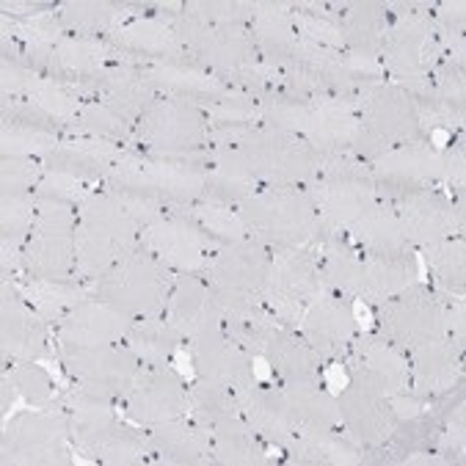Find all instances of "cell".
Returning a JSON list of instances; mask_svg holds the SVG:
<instances>
[{
    "label": "cell",
    "mask_w": 466,
    "mask_h": 466,
    "mask_svg": "<svg viewBox=\"0 0 466 466\" xmlns=\"http://www.w3.org/2000/svg\"><path fill=\"white\" fill-rule=\"evenodd\" d=\"M213 168L248 179L265 188H301L320 177L323 157L299 136L257 125L240 144L227 149H208Z\"/></svg>",
    "instance_id": "6da1fadb"
},
{
    "label": "cell",
    "mask_w": 466,
    "mask_h": 466,
    "mask_svg": "<svg viewBox=\"0 0 466 466\" xmlns=\"http://www.w3.org/2000/svg\"><path fill=\"white\" fill-rule=\"evenodd\" d=\"M259 125L304 138L323 160L348 155L359 130L353 100L337 95H296L279 88L259 100Z\"/></svg>",
    "instance_id": "7a4b0ae2"
},
{
    "label": "cell",
    "mask_w": 466,
    "mask_h": 466,
    "mask_svg": "<svg viewBox=\"0 0 466 466\" xmlns=\"http://www.w3.org/2000/svg\"><path fill=\"white\" fill-rule=\"evenodd\" d=\"M210 168L213 166L208 155L182 160V157H160V155L127 149V155L108 174L106 188L144 197L160 202L163 208H185V205L205 202Z\"/></svg>",
    "instance_id": "3957f363"
},
{
    "label": "cell",
    "mask_w": 466,
    "mask_h": 466,
    "mask_svg": "<svg viewBox=\"0 0 466 466\" xmlns=\"http://www.w3.org/2000/svg\"><path fill=\"white\" fill-rule=\"evenodd\" d=\"M141 227L125 213L108 191H88L77 205V243H75V279L95 282L114 262L133 251L141 240Z\"/></svg>",
    "instance_id": "277c9868"
},
{
    "label": "cell",
    "mask_w": 466,
    "mask_h": 466,
    "mask_svg": "<svg viewBox=\"0 0 466 466\" xmlns=\"http://www.w3.org/2000/svg\"><path fill=\"white\" fill-rule=\"evenodd\" d=\"M353 108L359 116V130L348 152L367 166L400 144L425 138L409 91L392 80L361 88L353 97Z\"/></svg>",
    "instance_id": "5b68a950"
},
{
    "label": "cell",
    "mask_w": 466,
    "mask_h": 466,
    "mask_svg": "<svg viewBox=\"0 0 466 466\" xmlns=\"http://www.w3.org/2000/svg\"><path fill=\"white\" fill-rule=\"evenodd\" d=\"M235 210L246 224L248 238L259 240L270 251L307 248L320 229V213L309 191L293 188V185L259 188Z\"/></svg>",
    "instance_id": "8992f818"
},
{
    "label": "cell",
    "mask_w": 466,
    "mask_h": 466,
    "mask_svg": "<svg viewBox=\"0 0 466 466\" xmlns=\"http://www.w3.org/2000/svg\"><path fill=\"white\" fill-rule=\"evenodd\" d=\"M171 270L141 243L91 282V296L103 299L133 320L160 318L171 290Z\"/></svg>",
    "instance_id": "52a82bcc"
},
{
    "label": "cell",
    "mask_w": 466,
    "mask_h": 466,
    "mask_svg": "<svg viewBox=\"0 0 466 466\" xmlns=\"http://www.w3.org/2000/svg\"><path fill=\"white\" fill-rule=\"evenodd\" d=\"M66 414L72 422V441L80 452L114 466H133L147 461V439L116 417L111 400L75 390L66 400Z\"/></svg>",
    "instance_id": "ba28073f"
},
{
    "label": "cell",
    "mask_w": 466,
    "mask_h": 466,
    "mask_svg": "<svg viewBox=\"0 0 466 466\" xmlns=\"http://www.w3.org/2000/svg\"><path fill=\"white\" fill-rule=\"evenodd\" d=\"M431 12L433 6L417 4L409 15L392 17L381 39V66L403 88L428 83L433 66L444 58Z\"/></svg>",
    "instance_id": "9c48e42d"
},
{
    "label": "cell",
    "mask_w": 466,
    "mask_h": 466,
    "mask_svg": "<svg viewBox=\"0 0 466 466\" xmlns=\"http://www.w3.org/2000/svg\"><path fill=\"white\" fill-rule=\"evenodd\" d=\"M309 197L326 227L348 232L379 202V188L367 163L350 155H334L323 160L320 177L309 185Z\"/></svg>",
    "instance_id": "30bf717a"
},
{
    "label": "cell",
    "mask_w": 466,
    "mask_h": 466,
    "mask_svg": "<svg viewBox=\"0 0 466 466\" xmlns=\"http://www.w3.org/2000/svg\"><path fill=\"white\" fill-rule=\"evenodd\" d=\"M208 119L205 111L188 100L160 97L133 127V144L147 155L194 160L208 155Z\"/></svg>",
    "instance_id": "8fae6325"
},
{
    "label": "cell",
    "mask_w": 466,
    "mask_h": 466,
    "mask_svg": "<svg viewBox=\"0 0 466 466\" xmlns=\"http://www.w3.org/2000/svg\"><path fill=\"white\" fill-rule=\"evenodd\" d=\"M77 208L39 202L34 229L23 248V270L34 282H72Z\"/></svg>",
    "instance_id": "7c38bea8"
},
{
    "label": "cell",
    "mask_w": 466,
    "mask_h": 466,
    "mask_svg": "<svg viewBox=\"0 0 466 466\" xmlns=\"http://www.w3.org/2000/svg\"><path fill=\"white\" fill-rule=\"evenodd\" d=\"M171 28L185 53L224 83L259 58L248 25H213L179 9L171 17Z\"/></svg>",
    "instance_id": "4fadbf2b"
},
{
    "label": "cell",
    "mask_w": 466,
    "mask_h": 466,
    "mask_svg": "<svg viewBox=\"0 0 466 466\" xmlns=\"http://www.w3.org/2000/svg\"><path fill=\"white\" fill-rule=\"evenodd\" d=\"M61 367L72 376L77 390L106 400H127L144 364L127 345H61Z\"/></svg>",
    "instance_id": "5bb4252c"
},
{
    "label": "cell",
    "mask_w": 466,
    "mask_h": 466,
    "mask_svg": "<svg viewBox=\"0 0 466 466\" xmlns=\"http://www.w3.org/2000/svg\"><path fill=\"white\" fill-rule=\"evenodd\" d=\"M326 290L329 288L315 254L309 248H288L273 254V265L259 299L279 318V323L299 331L304 307L320 299Z\"/></svg>",
    "instance_id": "9a60e30c"
},
{
    "label": "cell",
    "mask_w": 466,
    "mask_h": 466,
    "mask_svg": "<svg viewBox=\"0 0 466 466\" xmlns=\"http://www.w3.org/2000/svg\"><path fill=\"white\" fill-rule=\"evenodd\" d=\"M334 395L339 409V428L356 447L367 452L390 444L392 431L398 425L390 392L364 379L361 372H350L348 381Z\"/></svg>",
    "instance_id": "2e32d148"
},
{
    "label": "cell",
    "mask_w": 466,
    "mask_h": 466,
    "mask_svg": "<svg viewBox=\"0 0 466 466\" xmlns=\"http://www.w3.org/2000/svg\"><path fill=\"white\" fill-rule=\"evenodd\" d=\"M141 246L152 251L168 270L177 273H205L218 243L205 227L182 208H171L157 221L141 229Z\"/></svg>",
    "instance_id": "e0dca14e"
},
{
    "label": "cell",
    "mask_w": 466,
    "mask_h": 466,
    "mask_svg": "<svg viewBox=\"0 0 466 466\" xmlns=\"http://www.w3.org/2000/svg\"><path fill=\"white\" fill-rule=\"evenodd\" d=\"M72 422L69 414L42 406L39 411H23L4 433V461L20 466H53L69 463Z\"/></svg>",
    "instance_id": "ac0fdd59"
},
{
    "label": "cell",
    "mask_w": 466,
    "mask_h": 466,
    "mask_svg": "<svg viewBox=\"0 0 466 466\" xmlns=\"http://www.w3.org/2000/svg\"><path fill=\"white\" fill-rule=\"evenodd\" d=\"M379 334L390 339L403 356L414 348L447 334V309L439 293L422 285L379 304Z\"/></svg>",
    "instance_id": "d6986e66"
},
{
    "label": "cell",
    "mask_w": 466,
    "mask_h": 466,
    "mask_svg": "<svg viewBox=\"0 0 466 466\" xmlns=\"http://www.w3.org/2000/svg\"><path fill=\"white\" fill-rule=\"evenodd\" d=\"M185 345H188L191 370L197 372L199 381L218 384V387L229 390L232 395H238L246 387H251L254 381H259L257 356L248 353L240 342H235L227 334V329L208 331Z\"/></svg>",
    "instance_id": "ffe728a7"
},
{
    "label": "cell",
    "mask_w": 466,
    "mask_h": 466,
    "mask_svg": "<svg viewBox=\"0 0 466 466\" xmlns=\"http://www.w3.org/2000/svg\"><path fill=\"white\" fill-rule=\"evenodd\" d=\"M191 411V392L185 387L182 372L171 364L144 367L127 395V420L138 428H155L179 420Z\"/></svg>",
    "instance_id": "44dd1931"
},
{
    "label": "cell",
    "mask_w": 466,
    "mask_h": 466,
    "mask_svg": "<svg viewBox=\"0 0 466 466\" xmlns=\"http://www.w3.org/2000/svg\"><path fill=\"white\" fill-rule=\"evenodd\" d=\"M359 331L361 326H359L353 301L342 296H331V293H323L320 299L307 304L299 320V334L323 361L345 359Z\"/></svg>",
    "instance_id": "7402d4cb"
},
{
    "label": "cell",
    "mask_w": 466,
    "mask_h": 466,
    "mask_svg": "<svg viewBox=\"0 0 466 466\" xmlns=\"http://www.w3.org/2000/svg\"><path fill=\"white\" fill-rule=\"evenodd\" d=\"M0 342L4 359L12 364L39 361L47 353V320L12 285V279L0 282Z\"/></svg>",
    "instance_id": "603a6c76"
},
{
    "label": "cell",
    "mask_w": 466,
    "mask_h": 466,
    "mask_svg": "<svg viewBox=\"0 0 466 466\" xmlns=\"http://www.w3.org/2000/svg\"><path fill=\"white\" fill-rule=\"evenodd\" d=\"M370 174L376 177V182L387 185H409V188H433L436 182H447L450 171V147H439L433 141H409L379 160H372Z\"/></svg>",
    "instance_id": "cb8c5ba5"
},
{
    "label": "cell",
    "mask_w": 466,
    "mask_h": 466,
    "mask_svg": "<svg viewBox=\"0 0 466 466\" xmlns=\"http://www.w3.org/2000/svg\"><path fill=\"white\" fill-rule=\"evenodd\" d=\"M106 39L125 56V64H133V66L197 64L179 45V39L171 28V20H166L160 15L133 17L130 23H125Z\"/></svg>",
    "instance_id": "d4e9b609"
},
{
    "label": "cell",
    "mask_w": 466,
    "mask_h": 466,
    "mask_svg": "<svg viewBox=\"0 0 466 466\" xmlns=\"http://www.w3.org/2000/svg\"><path fill=\"white\" fill-rule=\"evenodd\" d=\"M398 213L409 248H425L458 232L455 205L436 188H411L390 202Z\"/></svg>",
    "instance_id": "484cf974"
},
{
    "label": "cell",
    "mask_w": 466,
    "mask_h": 466,
    "mask_svg": "<svg viewBox=\"0 0 466 466\" xmlns=\"http://www.w3.org/2000/svg\"><path fill=\"white\" fill-rule=\"evenodd\" d=\"M72 88H80L86 95H95L100 103L114 108L130 125L138 122L160 100V95L149 86L144 69L133 66V64H108L95 77L80 80Z\"/></svg>",
    "instance_id": "4316f807"
},
{
    "label": "cell",
    "mask_w": 466,
    "mask_h": 466,
    "mask_svg": "<svg viewBox=\"0 0 466 466\" xmlns=\"http://www.w3.org/2000/svg\"><path fill=\"white\" fill-rule=\"evenodd\" d=\"M270 265H273L270 248L254 238H243V240L216 248V254L205 270V279L210 285L224 288V290L262 296Z\"/></svg>",
    "instance_id": "83f0119b"
},
{
    "label": "cell",
    "mask_w": 466,
    "mask_h": 466,
    "mask_svg": "<svg viewBox=\"0 0 466 466\" xmlns=\"http://www.w3.org/2000/svg\"><path fill=\"white\" fill-rule=\"evenodd\" d=\"M166 320L182 337V342H191L208 331L224 329L221 312L213 299V285L199 273H177L168 299H166Z\"/></svg>",
    "instance_id": "f1b7e54d"
},
{
    "label": "cell",
    "mask_w": 466,
    "mask_h": 466,
    "mask_svg": "<svg viewBox=\"0 0 466 466\" xmlns=\"http://www.w3.org/2000/svg\"><path fill=\"white\" fill-rule=\"evenodd\" d=\"M409 361V381L411 395L420 400H439L461 384L463 376V345H458L450 334L431 339L411 353H406Z\"/></svg>",
    "instance_id": "f546056e"
},
{
    "label": "cell",
    "mask_w": 466,
    "mask_h": 466,
    "mask_svg": "<svg viewBox=\"0 0 466 466\" xmlns=\"http://www.w3.org/2000/svg\"><path fill=\"white\" fill-rule=\"evenodd\" d=\"M133 323L136 320L130 315L119 312L97 296H88L58 320L56 334L61 345H116L127 339Z\"/></svg>",
    "instance_id": "4dcf8cb0"
},
{
    "label": "cell",
    "mask_w": 466,
    "mask_h": 466,
    "mask_svg": "<svg viewBox=\"0 0 466 466\" xmlns=\"http://www.w3.org/2000/svg\"><path fill=\"white\" fill-rule=\"evenodd\" d=\"M127 155L125 147L106 141V138H91V136H72L61 138V144L42 157V166L56 174L75 177L80 182H97L108 179V174L116 168V163Z\"/></svg>",
    "instance_id": "1f68e13d"
},
{
    "label": "cell",
    "mask_w": 466,
    "mask_h": 466,
    "mask_svg": "<svg viewBox=\"0 0 466 466\" xmlns=\"http://www.w3.org/2000/svg\"><path fill=\"white\" fill-rule=\"evenodd\" d=\"M350 372H361L364 379L379 384L384 392L406 395L411 390L409 381V361L406 356L381 334H367L359 331V337L350 342Z\"/></svg>",
    "instance_id": "d6a6232c"
},
{
    "label": "cell",
    "mask_w": 466,
    "mask_h": 466,
    "mask_svg": "<svg viewBox=\"0 0 466 466\" xmlns=\"http://www.w3.org/2000/svg\"><path fill=\"white\" fill-rule=\"evenodd\" d=\"M141 69L157 95L188 100L199 108L227 97L232 91V86H227L221 77L210 75L199 64H152Z\"/></svg>",
    "instance_id": "836d02e7"
},
{
    "label": "cell",
    "mask_w": 466,
    "mask_h": 466,
    "mask_svg": "<svg viewBox=\"0 0 466 466\" xmlns=\"http://www.w3.org/2000/svg\"><path fill=\"white\" fill-rule=\"evenodd\" d=\"M149 452L157 455L160 463H213V431L205 422H188L185 417L149 428L147 433Z\"/></svg>",
    "instance_id": "e575fe53"
},
{
    "label": "cell",
    "mask_w": 466,
    "mask_h": 466,
    "mask_svg": "<svg viewBox=\"0 0 466 466\" xmlns=\"http://www.w3.org/2000/svg\"><path fill=\"white\" fill-rule=\"evenodd\" d=\"M238 400V409L243 414V420L251 425V431L273 444V447H282L293 439V433L299 431L288 406H285V398L279 392V387H268L262 381H254L251 387H246L243 392L235 395Z\"/></svg>",
    "instance_id": "d590c367"
},
{
    "label": "cell",
    "mask_w": 466,
    "mask_h": 466,
    "mask_svg": "<svg viewBox=\"0 0 466 466\" xmlns=\"http://www.w3.org/2000/svg\"><path fill=\"white\" fill-rule=\"evenodd\" d=\"M420 285V265L414 248L398 254H367L364 257V290L361 301L384 304Z\"/></svg>",
    "instance_id": "8d00e7d4"
},
{
    "label": "cell",
    "mask_w": 466,
    "mask_h": 466,
    "mask_svg": "<svg viewBox=\"0 0 466 466\" xmlns=\"http://www.w3.org/2000/svg\"><path fill=\"white\" fill-rule=\"evenodd\" d=\"M285 452L293 463L315 466H356L367 461L364 450L345 433H337V428H299L285 444Z\"/></svg>",
    "instance_id": "74e56055"
},
{
    "label": "cell",
    "mask_w": 466,
    "mask_h": 466,
    "mask_svg": "<svg viewBox=\"0 0 466 466\" xmlns=\"http://www.w3.org/2000/svg\"><path fill=\"white\" fill-rule=\"evenodd\" d=\"M133 12H149L141 4H111V0H75L58 6V20L72 36H100L106 39L116 28L133 20Z\"/></svg>",
    "instance_id": "f35d334b"
},
{
    "label": "cell",
    "mask_w": 466,
    "mask_h": 466,
    "mask_svg": "<svg viewBox=\"0 0 466 466\" xmlns=\"http://www.w3.org/2000/svg\"><path fill=\"white\" fill-rule=\"evenodd\" d=\"M339 28L345 53L353 58L381 61V39L390 25L387 4H339Z\"/></svg>",
    "instance_id": "ab89813d"
},
{
    "label": "cell",
    "mask_w": 466,
    "mask_h": 466,
    "mask_svg": "<svg viewBox=\"0 0 466 466\" xmlns=\"http://www.w3.org/2000/svg\"><path fill=\"white\" fill-rule=\"evenodd\" d=\"M56 58H58V66H61L69 88L75 83H80V80L95 77L108 64H125V56L108 39H100V36H72V34H66L56 45Z\"/></svg>",
    "instance_id": "60d3db41"
},
{
    "label": "cell",
    "mask_w": 466,
    "mask_h": 466,
    "mask_svg": "<svg viewBox=\"0 0 466 466\" xmlns=\"http://www.w3.org/2000/svg\"><path fill=\"white\" fill-rule=\"evenodd\" d=\"M279 392L285 398V406H288L296 428H337L339 431L337 395L329 392L320 384V379L282 381Z\"/></svg>",
    "instance_id": "b9f144b4"
},
{
    "label": "cell",
    "mask_w": 466,
    "mask_h": 466,
    "mask_svg": "<svg viewBox=\"0 0 466 466\" xmlns=\"http://www.w3.org/2000/svg\"><path fill=\"white\" fill-rule=\"evenodd\" d=\"M213 431V463L227 466H254L265 463L262 439L251 431L240 411H232L210 425Z\"/></svg>",
    "instance_id": "7bdbcfd3"
},
{
    "label": "cell",
    "mask_w": 466,
    "mask_h": 466,
    "mask_svg": "<svg viewBox=\"0 0 466 466\" xmlns=\"http://www.w3.org/2000/svg\"><path fill=\"white\" fill-rule=\"evenodd\" d=\"M359 251L367 254H398V251H409V243L403 238L398 213L390 202L379 199L372 205L348 232H345Z\"/></svg>",
    "instance_id": "ee69618b"
},
{
    "label": "cell",
    "mask_w": 466,
    "mask_h": 466,
    "mask_svg": "<svg viewBox=\"0 0 466 466\" xmlns=\"http://www.w3.org/2000/svg\"><path fill=\"white\" fill-rule=\"evenodd\" d=\"M125 345L138 356L144 367H166L182 348V337L166 318L136 320Z\"/></svg>",
    "instance_id": "f6af8a7d"
},
{
    "label": "cell",
    "mask_w": 466,
    "mask_h": 466,
    "mask_svg": "<svg viewBox=\"0 0 466 466\" xmlns=\"http://www.w3.org/2000/svg\"><path fill=\"white\" fill-rule=\"evenodd\" d=\"M17 100H28L34 106H39L42 111H47L64 130L75 133V125H77V114H80V103L72 88L56 77H47L42 72H34L28 77V83L23 86L20 97Z\"/></svg>",
    "instance_id": "bcb514c9"
},
{
    "label": "cell",
    "mask_w": 466,
    "mask_h": 466,
    "mask_svg": "<svg viewBox=\"0 0 466 466\" xmlns=\"http://www.w3.org/2000/svg\"><path fill=\"white\" fill-rule=\"evenodd\" d=\"M17 290L36 307V312L47 323H58L72 307L91 296L77 279H72V282H34V279H28V285H17Z\"/></svg>",
    "instance_id": "7dc6e473"
},
{
    "label": "cell",
    "mask_w": 466,
    "mask_h": 466,
    "mask_svg": "<svg viewBox=\"0 0 466 466\" xmlns=\"http://www.w3.org/2000/svg\"><path fill=\"white\" fill-rule=\"evenodd\" d=\"M425 259L436 276L439 288L452 296V299H463V265H466V248H463V238L452 235L444 238L439 243L425 246Z\"/></svg>",
    "instance_id": "c3c4849f"
},
{
    "label": "cell",
    "mask_w": 466,
    "mask_h": 466,
    "mask_svg": "<svg viewBox=\"0 0 466 466\" xmlns=\"http://www.w3.org/2000/svg\"><path fill=\"white\" fill-rule=\"evenodd\" d=\"M58 144H61V130H47L23 122H4V127H0V152H4V157L42 160Z\"/></svg>",
    "instance_id": "681fc988"
},
{
    "label": "cell",
    "mask_w": 466,
    "mask_h": 466,
    "mask_svg": "<svg viewBox=\"0 0 466 466\" xmlns=\"http://www.w3.org/2000/svg\"><path fill=\"white\" fill-rule=\"evenodd\" d=\"M75 136H91V138H106L119 144V141H133V125L100 100H83Z\"/></svg>",
    "instance_id": "f907efd6"
},
{
    "label": "cell",
    "mask_w": 466,
    "mask_h": 466,
    "mask_svg": "<svg viewBox=\"0 0 466 466\" xmlns=\"http://www.w3.org/2000/svg\"><path fill=\"white\" fill-rule=\"evenodd\" d=\"M39 210L36 194H0V240L25 248Z\"/></svg>",
    "instance_id": "816d5d0a"
},
{
    "label": "cell",
    "mask_w": 466,
    "mask_h": 466,
    "mask_svg": "<svg viewBox=\"0 0 466 466\" xmlns=\"http://www.w3.org/2000/svg\"><path fill=\"white\" fill-rule=\"evenodd\" d=\"M182 210L188 213V216H194L218 246H227V243L248 238V229L240 221L235 208L213 205V202H197V205H185Z\"/></svg>",
    "instance_id": "f5cc1de1"
},
{
    "label": "cell",
    "mask_w": 466,
    "mask_h": 466,
    "mask_svg": "<svg viewBox=\"0 0 466 466\" xmlns=\"http://www.w3.org/2000/svg\"><path fill=\"white\" fill-rule=\"evenodd\" d=\"M4 376L12 381L15 395H20L23 400L34 403V406H50L53 403V379L45 367H39V361H17L15 367H9Z\"/></svg>",
    "instance_id": "db71d44e"
},
{
    "label": "cell",
    "mask_w": 466,
    "mask_h": 466,
    "mask_svg": "<svg viewBox=\"0 0 466 466\" xmlns=\"http://www.w3.org/2000/svg\"><path fill=\"white\" fill-rule=\"evenodd\" d=\"M188 392H191V414H194L197 422L213 425L216 420H221V417H227L232 411H240L235 395L229 390L218 387V384L197 379V384Z\"/></svg>",
    "instance_id": "11a10c76"
},
{
    "label": "cell",
    "mask_w": 466,
    "mask_h": 466,
    "mask_svg": "<svg viewBox=\"0 0 466 466\" xmlns=\"http://www.w3.org/2000/svg\"><path fill=\"white\" fill-rule=\"evenodd\" d=\"M45 174L42 160L34 157H4L0 163V194H31Z\"/></svg>",
    "instance_id": "9f6ffc18"
},
{
    "label": "cell",
    "mask_w": 466,
    "mask_h": 466,
    "mask_svg": "<svg viewBox=\"0 0 466 466\" xmlns=\"http://www.w3.org/2000/svg\"><path fill=\"white\" fill-rule=\"evenodd\" d=\"M257 191H259V185H254V182H248V179H240V177L224 174V171H218V168H210L205 202L238 208V205H243L248 197H254Z\"/></svg>",
    "instance_id": "6f0895ef"
},
{
    "label": "cell",
    "mask_w": 466,
    "mask_h": 466,
    "mask_svg": "<svg viewBox=\"0 0 466 466\" xmlns=\"http://www.w3.org/2000/svg\"><path fill=\"white\" fill-rule=\"evenodd\" d=\"M34 194H36L39 202H56V205L77 208V205L86 199L88 191H86V182L45 168V174H42V179H39V185H36V191H34Z\"/></svg>",
    "instance_id": "680465c9"
},
{
    "label": "cell",
    "mask_w": 466,
    "mask_h": 466,
    "mask_svg": "<svg viewBox=\"0 0 466 466\" xmlns=\"http://www.w3.org/2000/svg\"><path fill=\"white\" fill-rule=\"evenodd\" d=\"M182 9L213 25H246V6L235 0H194V4H182Z\"/></svg>",
    "instance_id": "91938a15"
},
{
    "label": "cell",
    "mask_w": 466,
    "mask_h": 466,
    "mask_svg": "<svg viewBox=\"0 0 466 466\" xmlns=\"http://www.w3.org/2000/svg\"><path fill=\"white\" fill-rule=\"evenodd\" d=\"M447 182L458 194H463V144H452L450 147V171H447Z\"/></svg>",
    "instance_id": "94428289"
}]
</instances>
